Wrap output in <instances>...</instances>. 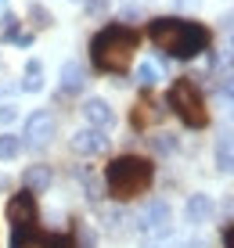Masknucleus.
Listing matches in <instances>:
<instances>
[{
    "label": "nucleus",
    "instance_id": "obj_1",
    "mask_svg": "<svg viewBox=\"0 0 234 248\" xmlns=\"http://www.w3.org/2000/svg\"><path fill=\"white\" fill-rule=\"evenodd\" d=\"M148 36L151 44L169 58H198L205 54L213 44V32L205 29L202 22H191V18H177V15H162V18H151L148 22Z\"/></svg>",
    "mask_w": 234,
    "mask_h": 248
},
{
    "label": "nucleus",
    "instance_id": "obj_2",
    "mask_svg": "<svg viewBox=\"0 0 234 248\" xmlns=\"http://www.w3.org/2000/svg\"><path fill=\"white\" fill-rule=\"evenodd\" d=\"M141 47V36L137 29H130L123 22H112L98 36L90 40V62L98 72H108V76H123L130 62H134V50Z\"/></svg>",
    "mask_w": 234,
    "mask_h": 248
},
{
    "label": "nucleus",
    "instance_id": "obj_3",
    "mask_svg": "<svg viewBox=\"0 0 234 248\" xmlns=\"http://www.w3.org/2000/svg\"><path fill=\"white\" fill-rule=\"evenodd\" d=\"M151 180H155V166L151 158H141V155H119L105 169V187L116 202H130L137 194H144Z\"/></svg>",
    "mask_w": 234,
    "mask_h": 248
},
{
    "label": "nucleus",
    "instance_id": "obj_4",
    "mask_svg": "<svg viewBox=\"0 0 234 248\" xmlns=\"http://www.w3.org/2000/svg\"><path fill=\"white\" fill-rule=\"evenodd\" d=\"M166 105L177 112V119L191 130H205L209 126V108H205V97L198 90V83L191 76H180L173 79V87L166 90Z\"/></svg>",
    "mask_w": 234,
    "mask_h": 248
},
{
    "label": "nucleus",
    "instance_id": "obj_5",
    "mask_svg": "<svg viewBox=\"0 0 234 248\" xmlns=\"http://www.w3.org/2000/svg\"><path fill=\"white\" fill-rule=\"evenodd\" d=\"M11 248H76L72 234H50V230L29 227V230H11Z\"/></svg>",
    "mask_w": 234,
    "mask_h": 248
},
{
    "label": "nucleus",
    "instance_id": "obj_6",
    "mask_svg": "<svg viewBox=\"0 0 234 248\" xmlns=\"http://www.w3.org/2000/svg\"><path fill=\"white\" fill-rule=\"evenodd\" d=\"M54 130H58V123L50 112H33L25 119V130H22V148H43V144H50Z\"/></svg>",
    "mask_w": 234,
    "mask_h": 248
},
{
    "label": "nucleus",
    "instance_id": "obj_7",
    "mask_svg": "<svg viewBox=\"0 0 234 248\" xmlns=\"http://www.w3.org/2000/svg\"><path fill=\"white\" fill-rule=\"evenodd\" d=\"M36 194L29 191H18L11 194V202H7V223H11V230H29L36 227Z\"/></svg>",
    "mask_w": 234,
    "mask_h": 248
},
{
    "label": "nucleus",
    "instance_id": "obj_8",
    "mask_svg": "<svg viewBox=\"0 0 234 248\" xmlns=\"http://www.w3.org/2000/svg\"><path fill=\"white\" fill-rule=\"evenodd\" d=\"M68 144H72L76 155H101V151H108V133H105V130H94V126H86V130H76Z\"/></svg>",
    "mask_w": 234,
    "mask_h": 248
},
{
    "label": "nucleus",
    "instance_id": "obj_9",
    "mask_svg": "<svg viewBox=\"0 0 234 248\" xmlns=\"http://www.w3.org/2000/svg\"><path fill=\"white\" fill-rule=\"evenodd\" d=\"M137 227H141L144 234H166V230H169V205L166 202H151L148 209L141 212Z\"/></svg>",
    "mask_w": 234,
    "mask_h": 248
},
{
    "label": "nucleus",
    "instance_id": "obj_10",
    "mask_svg": "<svg viewBox=\"0 0 234 248\" xmlns=\"http://www.w3.org/2000/svg\"><path fill=\"white\" fill-rule=\"evenodd\" d=\"M213 212H216V205H213V198L209 194H191V198H187V205H184V219L191 227H202V223H209L213 219Z\"/></svg>",
    "mask_w": 234,
    "mask_h": 248
},
{
    "label": "nucleus",
    "instance_id": "obj_11",
    "mask_svg": "<svg viewBox=\"0 0 234 248\" xmlns=\"http://www.w3.org/2000/svg\"><path fill=\"white\" fill-rule=\"evenodd\" d=\"M83 115H86V123H90L94 130H108V126L116 123V112H112V105L105 97H90L83 105Z\"/></svg>",
    "mask_w": 234,
    "mask_h": 248
},
{
    "label": "nucleus",
    "instance_id": "obj_12",
    "mask_svg": "<svg viewBox=\"0 0 234 248\" xmlns=\"http://www.w3.org/2000/svg\"><path fill=\"white\" fill-rule=\"evenodd\" d=\"M50 180H54V173H50V166H43V162H36V166H29V169L22 173V184H25V191H29V194L47 191Z\"/></svg>",
    "mask_w": 234,
    "mask_h": 248
},
{
    "label": "nucleus",
    "instance_id": "obj_13",
    "mask_svg": "<svg viewBox=\"0 0 234 248\" xmlns=\"http://www.w3.org/2000/svg\"><path fill=\"white\" fill-rule=\"evenodd\" d=\"M83 83H86V68L80 62H65L62 65V90L76 93V90H83Z\"/></svg>",
    "mask_w": 234,
    "mask_h": 248
},
{
    "label": "nucleus",
    "instance_id": "obj_14",
    "mask_svg": "<svg viewBox=\"0 0 234 248\" xmlns=\"http://www.w3.org/2000/svg\"><path fill=\"white\" fill-rule=\"evenodd\" d=\"M216 169L220 173H234V133L216 140Z\"/></svg>",
    "mask_w": 234,
    "mask_h": 248
},
{
    "label": "nucleus",
    "instance_id": "obj_15",
    "mask_svg": "<svg viewBox=\"0 0 234 248\" xmlns=\"http://www.w3.org/2000/svg\"><path fill=\"white\" fill-rule=\"evenodd\" d=\"M159 115H162V108L155 105V101H148V97H144L141 105H134V115H130V123H134L137 130H144V126H148V123H155Z\"/></svg>",
    "mask_w": 234,
    "mask_h": 248
},
{
    "label": "nucleus",
    "instance_id": "obj_16",
    "mask_svg": "<svg viewBox=\"0 0 234 248\" xmlns=\"http://www.w3.org/2000/svg\"><path fill=\"white\" fill-rule=\"evenodd\" d=\"M22 155V137L18 133H0V162H11Z\"/></svg>",
    "mask_w": 234,
    "mask_h": 248
},
{
    "label": "nucleus",
    "instance_id": "obj_17",
    "mask_svg": "<svg viewBox=\"0 0 234 248\" xmlns=\"http://www.w3.org/2000/svg\"><path fill=\"white\" fill-rule=\"evenodd\" d=\"M40 76H43V65L33 58V62L25 65V83H22V90H40Z\"/></svg>",
    "mask_w": 234,
    "mask_h": 248
},
{
    "label": "nucleus",
    "instance_id": "obj_18",
    "mask_svg": "<svg viewBox=\"0 0 234 248\" xmlns=\"http://www.w3.org/2000/svg\"><path fill=\"white\" fill-rule=\"evenodd\" d=\"M137 83H141V87H155V83H159V68H155L151 62L137 65Z\"/></svg>",
    "mask_w": 234,
    "mask_h": 248
},
{
    "label": "nucleus",
    "instance_id": "obj_19",
    "mask_svg": "<svg viewBox=\"0 0 234 248\" xmlns=\"http://www.w3.org/2000/svg\"><path fill=\"white\" fill-rule=\"evenodd\" d=\"M29 18H33V25H36V29H47V25L54 22V18H50V11H47V7H40V4L29 7Z\"/></svg>",
    "mask_w": 234,
    "mask_h": 248
},
{
    "label": "nucleus",
    "instance_id": "obj_20",
    "mask_svg": "<svg viewBox=\"0 0 234 248\" xmlns=\"http://www.w3.org/2000/svg\"><path fill=\"white\" fill-rule=\"evenodd\" d=\"M151 144H155V151H173V148H177V137H173V133H155Z\"/></svg>",
    "mask_w": 234,
    "mask_h": 248
},
{
    "label": "nucleus",
    "instance_id": "obj_21",
    "mask_svg": "<svg viewBox=\"0 0 234 248\" xmlns=\"http://www.w3.org/2000/svg\"><path fill=\"white\" fill-rule=\"evenodd\" d=\"M220 93H223V97H231V101H234V72H227V76L220 79Z\"/></svg>",
    "mask_w": 234,
    "mask_h": 248
},
{
    "label": "nucleus",
    "instance_id": "obj_22",
    "mask_svg": "<svg viewBox=\"0 0 234 248\" xmlns=\"http://www.w3.org/2000/svg\"><path fill=\"white\" fill-rule=\"evenodd\" d=\"M15 119H18V108H15V105H4V108H0V123H15Z\"/></svg>",
    "mask_w": 234,
    "mask_h": 248
},
{
    "label": "nucleus",
    "instance_id": "obj_23",
    "mask_svg": "<svg viewBox=\"0 0 234 248\" xmlns=\"http://www.w3.org/2000/svg\"><path fill=\"white\" fill-rule=\"evenodd\" d=\"M223 248H234V223L223 227Z\"/></svg>",
    "mask_w": 234,
    "mask_h": 248
},
{
    "label": "nucleus",
    "instance_id": "obj_24",
    "mask_svg": "<svg viewBox=\"0 0 234 248\" xmlns=\"http://www.w3.org/2000/svg\"><path fill=\"white\" fill-rule=\"evenodd\" d=\"M177 4H180V7H195L198 0H177Z\"/></svg>",
    "mask_w": 234,
    "mask_h": 248
}]
</instances>
